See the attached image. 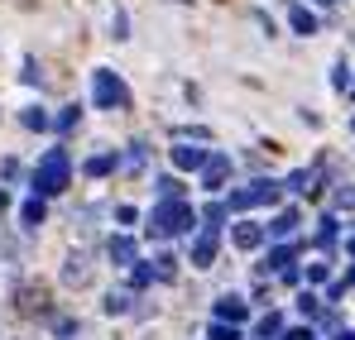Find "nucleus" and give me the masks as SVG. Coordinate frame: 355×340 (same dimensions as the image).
Instances as JSON below:
<instances>
[{
    "label": "nucleus",
    "instance_id": "nucleus-1",
    "mask_svg": "<svg viewBox=\"0 0 355 340\" xmlns=\"http://www.w3.org/2000/svg\"><path fill=\"white\" fill-rule=\"evenodd\" d=\"M67 177H72L67 149H49L39 159V168H34V197H58L62 187H67Z\"/></svg>",
    "mask_w": 355,
    "mask_h": 340
},
{
    "label": "nucleus",
    "instance_id": "nucleus-2",
    "mask_svg": "<svg viewBox=\"0 0 355 340\" xmlns=\"http://www.w3.org/2000/svg\"><path fill=\"white\" fill-rule=\"evenodd\" d=\"M192 206L187 202H159L154 211H149V235L154 240H168V235H182V230H192Z\"/></svg>",
    "mask_w": 355,
    "mask_h": 340
},
{
    "label": "nucleus",
    "instance_id": "nucleus-3",
    "mask_svg": "<svg viewBox=\"0 0 355 340\" xmlns=\"http://www.w3.org/2000/svg\"><path fill=\"white\" fill-rule=\"evenodd\" d=\"M279 197H284V182H274V177H254L250 187H240V192H231L226 211H250V206H274Z\"/></svg>",
    "mask_w": 355,
    "mask_h": 340
},
{
    "label": "nucleus",
    "instance_id": "nucleus-4",
    "mask_svg": "<svg viewBox=\"0 0 355 340\" xmlns=\"http://www.w3.org/2000/svg\"><path fill=\"white\" fill-rule=\"evenodd\" d=\"M92 101H96L101 111H125V106H130V87L120 82L116 72L101 67V72H92Z\"/></svg>",
    "mask_w": 355,
    "mask_h": 340
},
{
    "label": "nucleus",
    "instance_id": "nucleus-5",
    "mask_svg": "<svg viewBox=\"0 0 355 340\" xmlns=\"http://www.w3.org/2000/svg\"><path fill=\"white\" fill-rule=\"evenodd\" d=\"M216 249H221V230L202 226V235L192 240V264H197V269H211V264H216Z\"/></svg>",
    "mask_w": 355,
    "mask_h": 340
},
{
    "label": "nucleus",
    "instance_id": "nucleus-6",
    "mask_svg": "<svg viewBox=\"0 0 355 340\" xmlns=\"http://www.w3.org/2000/svg\"><path fill=\"white\" fill-rule=\"evenodd\" d=\"M226 177H231V159H226V154H211L207 168H202V187L216 192V187H226Z\"/></svg>",
    "mask_w": 355,
    "mask_h": 340
},
{
    "label": "nucleus",
    "instance_id": "nucleus-7",
    "mask_svg": "<svg viewBox=\"0 0 355 340\" xmlns=\"http://www.w3.org/2000/svg\"><path fill=\"white\" fill-rule=\"evenodd\" d=\"M111 264H120V269H135V264H139V244H135L130 235H116V240H111Z\"/></svg>",
    "mask_w": 355,
    "mask_h": 340
},
{
    "label": "nucleus",
    "instance_id": "nucleus-8",
    "mask_svg": "<svg viewBox=\"0 0 355 340\" xmlns=\"http://www.w3.org/2000/svg\"><path fill=\"white\" fill-rule=\"evenodd\" d=\"M231 240H236L240 249H259V244L269 240V230H264V226H254V221H240V226L231 230Z\"/></svg>",
    "mask_w": 355,
    "mask_h": 340
},
{
    "label": "nucleus",
    "instance_id": "nucleus-9",
    "mask_svg": "<svg viewBox=\"0 0 355 340\" xmlns=\"http://www.w3.org/2000/svg\"><path fill=\"white\" fill-rule=\"evenodd\" d=\"M207 149H192V144H178L173 149V168H182V172H192V168H207Z\"/></svg>",
    "mask_w": 355,
    "mask_h": 340
},
{
    "label": "nucleus",
    "instance_id": "nucleus-10",
    "mask_svg": "<svg viewBox=\"0 0 355 340\" xmlns=\"http://www.w3.org/2000/svg\"><path fill=\"white\" fill-rule=\"evenodd\" d=\"M245 316H250V307H245L240 297H221V302H216V321H231V326H240Z\"/></svg>",
    "mask_w": 355,
    "mask_h": 340
},
{
    "label": "nucleus",
    "instance_id": "nucleus-11",
    "mask_svg": "<svg viewBox=\"0 0 355 340\" xmlns=\"http://www.w3.org/2000/svg\"><path fill=\"white\" fill-rule=\"evenodd\" d=\"M269 269L284 274V278L293 283V278H297V274H293V249H288V244H274V249H269Z\"/></svg>",
    "mask_w": 355,
    "mask_h": 340
},
{
    "label": "nucleus",
    "instance_id": "nucleus-12",
    "mask_svg": "<svg viewBox=\"0 0 355 340\" xmlns=\"http://www.w3.org/2000/svg\"><path fill=\"white\" fill-rule=\"evenodd\" d=\"M297 221H302V216H297L293 206H288V211H279V216L269 221V235H274V240H288V235L297 230Z\"/></svg>",
    "mask_w": 355,
    "mask_h": 340
},
{
    "label": "nucleus",
    "instance_id": "nucleus-13",
    "mask_svg": "<svg viewBox=\"0 0 355 340\" xmlns=\"http://www.w3.org/2000/svg\"><path fill=\"white\" fill-rule=\"evenodd\" d=\"M288 24H293L297 34H317V15H312L307 5H293V10H288Z\"/></svg>",
    "mask_w": 355,
    "mask_h": 340
},
{
    "label": "nucleus",
    "instance_id": "nucleus-14",
    "mask_svg": "<svg viewBox=\"0 0 355 340\" xmlns=\"http://www.w3.org/2000/svg\"><path fill=\"white\" fill-rule=\"evenodd\" d=\"M254 331H259V340H284V316L279 312H264Z\"/></svg>",
    "mask_w": 355,
    "mask_h": 340
},
{
    "label": "nucleus",
    "instance_id": "nucleus-15",
    "mask_svg": "<svg viewBox=\"0 0 355 340\" xmlns=\"http://www.w3.org/2000/svg\"><path fill=\"white\" fill-rule=\"evenodd\" d=\"M288 187L302 192V197H312V192H317V168H297L293 177H288Z\"/></svg>",
    "mask_w": 355,
    "mask_h": 340
},
{
    "label": "nucleus",
    "instance_id": "nucleus-16",
    "mask_svg": "<svg viewBox=\"0 0 355 340\" xmlns=\"http://www.w3.org/2000/svg\"><path fill=\"white\" fill-rule=\"evenodd\" d=\"M19 221H24V226H44V197H29V202L19 206Z\"/></svg>",
    "mask_w": 355,
    "mask_h": 340
},
{
    "label": "nucleus",
    "instance_id": "nucleus-17",
    "mask_svg": "<svg viewBox=\"0 0 355 340\" xmlns=\"http://www.w3.org/2000/svg\"><path fill=\"white\" fill-rule=\"evenodd\" d=\"M116 163H120L116 154H96V159H87V172H92V177H106V172L116 168Z\"/></svg>",
    "mask_w": 355,
    "mask_h": 340
},
{
    "label": "nucleus",
    "instance_id": "nucleus-18",
    "mask_svg": "<svg viewBox=\"0 0 355 340\" xmlns=\"http://www.w3.org/2000/svg\"><path fill=\"white\" fill-rule=\"evenodd\" d=\"M173 274H178V259H173V254H159V259H154V278H159V283H168Z\"/></svg>",
    "mask_w": 355,
    "mask_h": 340
},
{
    "label": "nucleus",
    "instance_id": "nucleus-19",
    "mask_svg": "<svg viewBox=\"0 0 355 340\" xmlns=\"http://www.w3.org/2000/svg\"><path fill=\"white\" fill-rule=\"evenodd\" d=\"M159 197L164 202H182V182L178 177H159Z\"/></svg>",
    "mask_w": 355,
    "mask_h": 340
},
{
    "label": "nucleus",
    "instance_id": "nucleus-20",
    "mask_svg": "<svg viewBox=\"0 0 355 340\" xmlns=\"http://www.w3.org/2000/svg\"><path fill=\"white\" fill-rule=\"evenodd\" d=\"M207 340H240V326H231V321H216V326L207 331Z\"/></svg>",
    "mask_w": 355,
    "mask_h": 340
},
{
    "label": "nucleus",
    "instance_id": "nucleus-21",
    "mask_svg": "<svg viewBox=\"0 0 355 340\" xmlns=\"http://www.w3.org/2000/svg\"><path fill=\"white\" fill-rule=\"evenodd\" d=\"M130 283H135V287H149V283H154V264H135Z\"/></svg>",
    "mask_w": 355,
    "mask_h": 340
},
{
    "label": "nucleus",
    "instance_id": "nucleus-22",
    "mask_svg": "<svg viewBox=\"0 0 355 340\" xmlns=\"http://www.w3.org/2000/svg\"><path fill=\"white\" fill-rule=\"evenodd\" d=\"M24 125H29V129H49L53 120H49V115L39 111V106H29V111H24Z\"/></svg>",
    "mask_w": 355,
    "mask_h": 340
},
{
    "label": "nucleus",
    "instance_id": "nucleus-23",
    "mask_svg": "<svg viewBox=\"0 0 355 340\" xmlns=\"http://www.w3.org/2000/svg\"><path fill=\"white\" fill-rule=\"evenodd\" d=\"M106 312H111V316L130 312V292H111V297H106Z\"/></svg>",
    "mask_w": 355,
    "mask_h": 340
},
{
    "label": "nucleus",
    "instance_id": "nucleus-24",
    "mask_svg": "<svg viewBox=\"0 0 355 340\" xmlns=\"http://www.w3.org/2000/svg\"><path fill=\"white\" fill-rule=\"evenodd\" d=\"M62 278H67V283H82V278H87V264H82V259H67Z\"/></svg>",
    "mask_w": 355,
    "mask_h": 340
},
{
    "label": "nucleus",
    "instance_id": "nucleus-25",
    "mask_svg": "<svg viewBox=\"0 0 355 340\" xmlns=\"http://www.w3.org/2000/svg\"><path fill=\"white\" fill-rule=\"evenodd\" d=\"M297 307H302V316H322V302H317L312 292H302V297H297Z\"/></svg>",
    "mask_w": 355,
    "mask_h": 340
},
{
    "label": "nucleus",
    "instance_id": "nucleus-26",
    "mask_svg": "<svg viewBox=\"0 0 355 340\" xmlns=\"http://www.w3.org/2000/svg\"><path fill=\"white\" fill-rule=\"evenodd\" d=\"M336 240V221L331 216H322V230H317V244H331Z\"/></svg>",
    "mask_w": 355,
    "mask_h": 340
},
{
    "label": "nucleus",
    "instance_id": "nucleus-27",
    "mask_svg": "<svg viewBox=\"0 0 355 340\" xmlns=\"http://www.w3.org/2000/svg\"><path fill=\"white\" fill-rule=\"evenodd\" d=\"M327 274H331V264H312L307 269V283H327Z\"/></svg>",
    "mask_w": 355,
    "mask_h": 340
},
{
    "label": "nucleus",
    "instance_id": "nucleus-28",
    "mask_svg": "<svg viewBox=\"0 0 355 340\" xmlns=\"http://www.w3.org/2000/svg\"><path fill=\"white\" fill-rule=\"evenodd\" d=\"M336 206L351 211V206H355V187H341V192H336Z\"/></svg>",
    "mask_w": 355,
    "mask_h": 340
},
{
    "label": "nucleus",
    "instance_id": "nucleus-29",
    "mask_svg": "<svg viewBox=\"0 0 355 340\" xmlns=\"http://www.w3.org/2000/svg\"><path fill=\"white\" fill-rule=\"evenodd\" d=\"M77 115H82L77 106H72V111H62V115H58V129H72V125H77Z\"/></svg>",
    "mask_w": 355,
    "mask_h": 340
},
{
    "label": "nucleus",
    "instance_id": "nucleus-30",
    "mask_svg": "<svg viewBox=\"0 0 355 340\" xmlns=\"http://www.w3.org/2000/svg\"><path fill=\"white\" fill-rule=\"evenodd\" d=\"M284 340H312V326H293V331H284Z\"/></svg>",
    "mask_w": 355,
    "mask_h": 340
},
{
    "label": "nucleus",
    "instance_id": "nucleus-31",
    "mask_svg": "<svg viewBox=\"0 0 355 340\" xmlns=\"http://www.w3.org/2000/svg\"><path fill=\"white\" fill-rule=\"evenodd\" d=\"M346 287H355V269H351V274H346V278H341V283H336V287H331V292H336V297H341V292H346Z\"/></svg>",
    "mask_w": 355,
    "mask_h": 340
},
{
    "label": "nucleus",
    "instance_id": "nucleus-32",
    "mask_svg": "<svg viewBox=\"0 0 355 340\" xmlns=\"http://www.w3.org/2000/svg\"><path fill=\"white\" fill-rule=\"evenodd\" d=\"M5 206H10V192H5V187H0V211H5Z\"/></svg>",
    "mask_w": 355,
    "mask_h": 340
},
{
    "label": "nucleus",
    "instance_id": "nucleus-33",
    "mask_svg": "<svg viewBox=\"0 0 355 340\" xmlns=\"http://www.w3.org/2000/svg\"><path fill=\"white\" fill-rule=\"evenodd\" d=\"M336 340H355V331H341V336H336Z\"/></svg>",
    "mask_w": 355,
    "mask_h": 340
},
{
    "label": "nucleus",
    "instance_id": "nucleus-34",
    "mask_svg": "<svg viewBox=\"0 0 355 340\" xmlns=\"http://www.w3.org/2000/svg\"><path fill=\"white\" fill-rule=\"evenodd\" d=\"M346 249H351V254H355V235H351V240H346Z\"/></svg>",
    "mask_w": 355,
    "mask_h": 340
},
{
    "label": "nucleus",
    "instance_id": "nucleus-35",
    "mask_svg": "<svg viewBox=\"0 0 355 340\" xmlns=\"http://www.w3.org/2000/svg\"><path fill=\"white\" fill-rule=\"evenodd\" d=\"M317 5H331V0H317Z\"/></svg>",
    "mask_w": 355,
    "mask_h": 340
},
{
    "label": "nucleus",
    "instance_id": "nucleus-36",
    "mask_svg": "<svg viewBox=\"0 0 355 340\" xmlns=\"http://www.w3.org/2000/svg\"><path fill=\"white\" fill-rule=\"evenodd\" d=\"M351 129H355V120H351Z\"/></svg>",
    "mask_w": 355,
    "mask_h": 340
}]
</instances>
